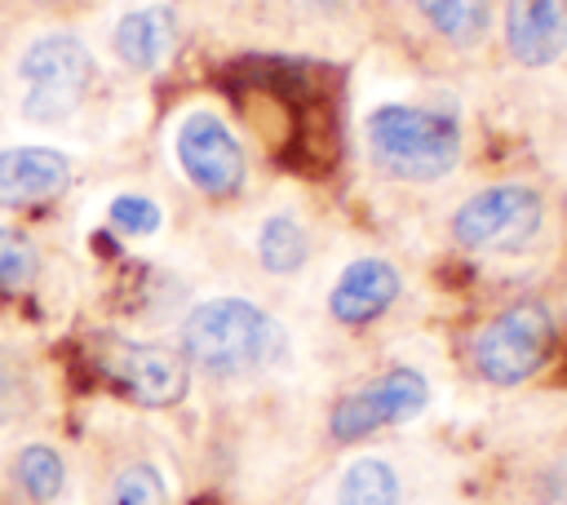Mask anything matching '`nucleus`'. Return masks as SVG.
I'll list each match as a JSON object with an SVG mask.
<instances>
[{
  "instance_id": "f257e3e1",
  "label": "nucleus",
  "mask_w": 567,
  "mask_h": 505,
  "mask_svg": "<svg viewBox=\"0 0 567 505\" xmlns=\"http://www.w3.org/2000/svg\"><path fill=\"white\" fill-rule=\"evenodd\" d=\"M284 328L275 315L244 297L199 301L182 319V359L204 377H252L284 354Z\"/></svg>"
},
{
  "instance_id": "f03ea898",
  "label": "nucleus",
  "mask_w": 567,
  "mask_h": 505,
  "mask_svg": "<svg viewBox=\"0 0 567 505\" xmlns=\"http://www.w3.org/2000/svg\"><path fill=\"white\" fill-rule=\"evenodd\" d=\"M372 164L399 182H439L461 159V128L452 115L412 102H385L368 115Z\"/></svg>"
},
{
  "instance_id": "7ed1b4c3",
  "label": "nucleus",
  "mask_w": 567,
  "mask_h": 505,
  "mask_svg": "<svg viewBox=\"0 0 567 505\" xmlns=\"http://www.w3.org/2000/svg\"><path fill=\"white\" fill-rule=\"evenodd\" d=\"M549 350H554V315L540 301H514L474 332L470 363L487 385H523L545 368Z\"/></svg>"
},
{
  "instance_id": "20e7f679",
  "label": "nucleus",
  "mask_w": 567,
  "mask_h": 505,
  "mask_svg": "<svg viewBox=\"0 0 567 505\" xmlns=\"http://www.w3.org/2000/svg\"><path fill=\"white\" fill-rule=\"evenodd\" d=\"M18 71L27 80L22 115L35 120V124H58V120L80 111V102L89 93V80H93V58L75 35L53 31V35H40L22 53Z\"/></svg>"
},
{
  "instance_id": "39448f33",
  "label": "nucleus",
  "mask_w": 567,
  "mask_h": 505,
  "mask_svg": "<svg viewBox=\"0 0 567 505\" xmlns=\"http://www.w3.org/2000/svg\"><path fill=\"white\" fill-rule=\"evenodd\" d=\"M93 368L142 408H173L190 390V363L159 341H97Z\"/></svg>"
},
{
  "instance_id": "423d86ee",
  "label": "nucleus",
  "mask_w": 567,
  "mask_h": 505,
  "mask_svg": "<svg viewBox=\"0 0 567 505\" xmlns=\"http://www.w3.org/2000/svg\"><path fill=\"white\" fill-rule=\"evenodd\" d=\"M540 217H545V204L532 186L501 182V186L474 190L456 208L452 235L478 252H509V248H523L540 230Z\"/></svg>"
},
{
  "instance_id": "0eeeda50",
  "label": "nucleus",
  "mask_w": 567,
  "mask_h": 505,
  "mask_svg": "<svg viewBox=\"0 0 567 505\" xmlns=\"http://www.w3.org/2000/svg\"><path fill=\"white\" fill-rule=\"evenodd\" d=\"M425 408H430V381L416 368H390L377 381L337 399V408L328 416V434L337 443H359V439H368L385 425L421 416Z\"/></svg>"
},
{
  "instance_id": "6e6552de",
  "label": "nucleus",
  "mask_w": 567,
  "mask_h": 505,
  "mask_svg": "<svg viewBox=\"0 0 567 505\" xmlns=\"http://www.w3.org/2000/svg\"><path fill=\"white\" fill-rule=\"evenodd\" d=\"M177 159H182L186 177L213 199H226L244 186V151H239L235 133L208 111H195V115L182 120Z\"/></svg>"
},
{
  "instance_id": "1a4fd4ad",
  "label": "nucleus",
  "mask_w": 567,
  "mask_h": 505,
  "mask_svg": "<svg viewBox=\"0 0 567 505\" xmlns=\"http://www.w3.org/2000/svg\"><path fill=\"white\" fill-rule=\"evenodd\" d=\"M71 186V159L49 146L0 151V208H27L58 199Z\"/></svg>"
},
{
  "instance_id": "9d476101",
  "label": "nucleus",
  "mask_w": 567,
  "mask_h": 505,
  "mask_svg": "<svg viewBox=\"0 0 567 505\" xmlns=\"http://www.w3.org/2000/svg\"><path fill=\"white\" fill-rule=\"evenodd\" d=\"M505 44L523 66H549L567 44V0H505Z\"/></svg>"
},
{
  "instance_id": "9b49d317",
  "label": "nucleus",
  "mask_w": 567,
  "mask_h": 505,
  "mask_svg": "<svg viewBox=\"0 0 567 505\" xmlns=\"http://www.w3.org/2000/svg\"><path fill=\"white\" fill-rule=\"evenodd\" d=\"M399 297V270L381 257H363V261H350L341 270V279L332 284L328 292V310L337 323H372L377 315H385Z\"/></svg>"
},
{
  "instance_id": "f8f14e48",
  "label": "nucleus",
  "mask_w": 567,
  "mask_h": 505,
  "mask_svg": "<svg viewBox=\"0 0 567 505\" xmlns=\"http://www.w3.org/2000/svg\"><path fill=\"white\" fill-rule=\"evenodd\" d=\"M177 44V22L168 9H137V13H124L120 27H115V53L124 66L133 71H155L164 66V58L173 53Z\"/></svg>"
},
{
  "instance_id": "ddd939ff",
  "label": "nucleus",
  "mask_w": 567,
  "mask_h": 505,
  "mask_svg": "<svg viewBox=\"0 0 567 505\" xmlns=\"http://www.w3.org/2000/svg\"><path fill=\"white\" fill-rule=\"evenodd\" d=\"M332 505H408V487L403 474L390 456H354L332 487Z\"/></svg>"
},
{
  "instance_id": "4468645a",
  "label": "nucleus",
  "mask_w": 567,
  "mask_h": 505,
  "mask_svg": "<svg viewBox=\"0 0 567 505\" xmlns=\"http://www.w3.org/2000/svg\"><path fill=\"white\" fill-rule=\"evenodd\" d=\"M13 483L22 487V496L31 505H53L66 487V461L58 447L49 443H27L18 456H13Z\"/></svg>"
},
{
  "instance_id": "2eb2a0df",
  "label": "nucleus",
  "mask_w": 567,
  "mask_h": 505,
  "mask_svg": "<svg viewBox=\"0 0 567 505\" xmlns=\"http://www.w3.org/2000/svg\"><path fill=\"white\" fill-rule=\"evenodd\" d=\"M421 18L447 44H478L487 31V0H416Z\"/></svg>"
},
{
  "instance_id": "dca6fc26",
  "label": "nucleus",
  "mask_w": 567,
  "mask_h": 505,
  "mask_svg": "<svg viewBox=\"0 0 567 505\" xmlns=\"http://www.w3.org/2000/svg\"><path fill=\"white\" fill-rule=\"evenodd\" d=\"M306 252H310V239H306L301 221H292V217H284V213L261 221V230H257V257H261V266H266L270 275H292V270H301Z\"/></svg>"
},
{
  "instance_id": "f3484780",
  "label": "nucleus",
  "mask_w": 567,
  "mask_h": 505,
  "mask_svg": "<svg viewBox=\"0 0 567 505\" xmlns=\"http://www.w3.org/2000/svg\"><path fill=\"white\" fill-rule=\"evenodd\" d=\"M102 505H168V487L164 474L151 461H128L111 474Z\"/></svg>"
},
{
  "instance_id": "a211bd4d",
  "label": "nucleus",
  "mask_w": 567,
  "mask_h": 505,
  "mask_svg": "<svg viewBox=\"0 0 567 505\" xmlns=\"http://www.w3.org/2000/svg\"><path fill=\"white\" fill-rule=\"evenodd\" d=\"M35 270H40L35 244L22 230L0 226V288L4 292H18V288H27L35 279Z\"/></svg>"
},
{
  "instance_id": "6ab92c4d",
  "label": "nucleus",
  "mask_w": 567,
  "mask_h": 505,
  "mask_svg": "<svg viewBox=\"0 0 567 505\" xmlns=\"http://www.w3.org/2000/svg\"><path fill=\"white\" fill-rule=\"evenodd\" d=\"M111 226H120L124 235H155L164 226V213L146 195H115L111 199Z\"/></svg>"
},
{
  "instance_id": "aec40b11",
  "label": "nucleus",
  "mask_w": 567,
  "mask_h": 505,
  "mask_svg": "<svg viewBox=\"0 0 567 505\" xmlns=\"http://www.w3.org/2000/svg\"><path fill=\"white\" fill-rule=\"evenodd\" d=\"M301 4H315V9H337V4H346V0H301Z\"/></svg>"
}]
</instances>
